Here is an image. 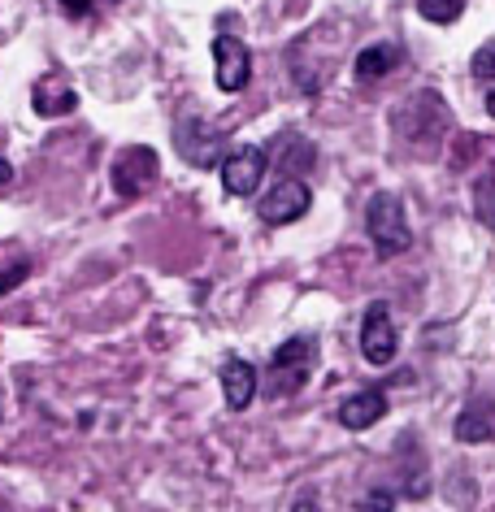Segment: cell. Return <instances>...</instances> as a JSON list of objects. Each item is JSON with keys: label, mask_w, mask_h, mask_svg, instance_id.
<instances>
[{"label": "cell", "mask_w": 495, "mask_h": 512, "mask_svg": "<svg viewBox=\"0 0 495 512\" xmlns=\"http://www.w3.org/2000/svg\"><path fill=\"white\" fill-rule=\"evenodd\" d=\"M365 230L374 239V252L378 256H400L413 248V235H409V222H404V204L387 191H378L365 209Z\"/></svg>", "instance_id": "cell-1"}, {"label": "cell", "mask_w": 495, "mask_h": 512, "mask_svg": "<svg viewBox=\"0 0 495 512\" xmlns=\"http://www.w3.org/2000/svg\"><path fill=\"white\" fill-rule=\"evenodd\" d=\"M313 365H317V343L309 335L287 339L283 348L274 352V361H270V395L274 400L278 395H296L304 382H309Z\"/></svg>", "instance_id": "cell-2"}, {"label": "cell", "mask_w": 495, "mask_h": 512, "mask_svg": "<svg viewBox=\"0 0 495 512\" xmlns=\"http://www.w3.org/2000/svg\"><path fill=\"white\" fill-rule=\"evenodd\" d=\"M157 174H161V161H157V152L144 148V144L122 148L118 157H113V165H109V183H113V191H118L122 200L144 196V191L157 183Z\"/></svg>", "instance_id": "cell-3"}, {"label": "cell", "mask_w": 495, "mask_h": 512, "mask_svg": "<svg viewBox=\"0 0 495 512\" xmlns=\"http://www.w3.org/2000/svg\"><path fill=\"white\" fill-rule=\"evenodd\" d=\"M174 148H179V157L187 165L213 170V165L226 161V131H218V126H209L200 118H187V122H179V131H174Z\"/></svg>", "instance_id": "cell-4"}, {"label": "cell", "mask_w": 495, "mask_h": 512, "mask_svg": "<svg viewBox=\"0 0 495 512\" xmlns=\"http://www.w3.org/2000/svg\"><path fill=\"white\" fill-rule=\"evenodd\" d=\"M309 204H313L309 183H304V178H283V183L261 196L257 213H261V222H270V226H287V222H300V217L309 213Z\"/></svg>", "instance_id": "cell-5"}, {"label": "cell", "mask_w": 495, "mask_h": 512, "mask_svg": "<svg viewBox=\"0 0 495 512\" xmlns=\"http://www.w3.org/2000/svg\"><path fill=\"white\" fill-rule=\"evenodd\" d=\"M361 352H365V361L378 365V369L391 365V361H396V352H400L396 322H391V309H387L383 300L365 309V322H361Z\"/></svg>", "instance_id": "cell-6"}, {"label": "cell", "mask_w": 495, "mask_h": 512, "mask_svg": "<svg viewBox=\"0 0 495 512\" xmlns=\"http://www.w3.org/2000/svg\"><path fill=\"white\" fill-rule=\"evenodd\" d=\"M265 148H235V152H226V161L218 165L222 170V187L231 191V196H252V191L261 187V178H265Z\"/></svg>", "instance_id": "cell-7"}, {"label": "cell", "mask_w": 495, "mask_h": 512, "mask_svg": "<svg viewBox=\"0 0 495 512\" xmlns=\"http://www.w3.org/2000/svg\"><path fill=\"white\" fill-rule=\"evenodd\" d=\"M213 66H218V87L222 92H244L248 79H252V57H248V44H239L235 35H218L213 40Z\"/></svg>", "instance_id": "cell-8"}, {"label": "cell", "mask_w": 495, "mask_h": 512, "mask_svg": "<svg viewBox=\"0 0 495 512\" xmlns=\"http://www.w3.org/2000/svg\"><path fill=\"white\" fill-rule=\"evenodd\" d=\"M456 443H487L495 439V395H474L461 413H456Z\"/></svg>", "instance_id": "cell-9"}, {"label": "cell", "mask_w": 495, "mask_h": 512, "mask_svg": "<svg viewBox=\"0 0 495 512\" xmlns=\"http://www.w3.org/2000/svg\"><path fill=\"white\" fill-rule=\"evenodd\" d=\"M222 395H226V408L244 413L257 395V369H252L244 356H226L222 361Z\"/></svg>", "instance_id": "cell-10"}, {"label": "cell", "mask_w": 495, "mask_h": 512, "mask_svg": "<svg viewBox=\"0 0 495 512\" xmlns=\"http://www.w3.org/2000/svg\"><path fill=\"white\" fill-rule=\"evenodd\" d=\"M387 413V395L383 391H357V395H348L344 404H339V426H348V430H370L378 426Z\"/></svg>", "instance_id": "cell-11"}, {"label": "cell", "mask_w": 495, "mask_h": 512, "mask_svg": "<svg viewBox=\"0 0 495 512\" xmlns=\"http://www.w3.org/2000/svg\"><path fill=\"white\" fill-rule=\"evenodd\" d=\"M400 495L404 499H426L430 495V478H426V456L413 447V434L400 439Z\"/></svg>", "instance_id": "cell-12"}, {"label": "cell", "mask_w": 495, "mask_h": 512, "mask_svg": "<svg viewBox=\"0 0 495 512\" xmlns=\"http://www.w3.org/2000/svg\"><path fill=\"white\" fill-rule=\"evenodd\" d=\"M35 113L40 118H61V113H74V105H79V96H74V87H66L53 74V79H44L40 87H35Z\"/></svg>", "instance_id": "cell-13"}, {"label": "cell", "mask_w": 495, "mask_h": 512, "mask_svg": "<svg viewBox=\"0 0 495 512\" xmlns=\"http://www.w3.org/2000/svg\"><path fill=\"white\" fill-rule=\"evenodd\" d=\"M400 44H370V48H361V53H357V66H352V70H357V79H365V83H370V79H383V74H391V70H396L400 66Z\"/></svg>", "instance_id": "cell-14"}, {"label": "cell", "mask_w": 495, "mask_h": 512, "mask_svg": "<svg viewBox=\"0 0 495 512\" xmlns=\"http://www.w3.org/2000/svg\"><path fill=\"white\" fill-rule=\"evenodd\" d=\"M417 14L426 22H435V27H448L465 14V0H417Z\"/></svg>", "instance_id": "cell-15"}, {"label": "cell", "mask_w": 495, "mask_h": 512, "mask_svg": "<svg viewBox=\"0 0 495 512\" xmlns=\"http://www.w3.org/2000/svg\"><path fill=\"white\" fill-rule=\"evenodd\" d=\"M474 217L487 230H495V178H478L474 183Z\"/></svg>", "instance_id": "cell-16"}, {"label": "cell", "mask_w": 495, "mask_h": 512, "mask_svg": "<svg viewBox=\"0 0 495 512\" xmlns=\"http://www.w3.org/2000/svg\"><path fill=\"white\" fill-rule=\"evenodd\" d=\"M469 74H474L478 83H491L495 79V40L482 44L478 53H474V66H469Z\"/></svg>", "instance_id": "cell-17"}, {"label": "cell", "mask_w": 495, "mask_h": 512, "mask_svg": "<svg viewBox=\"0 0 495 512\" xmlns=\"http://www.w3.org/2000/svg\"><path fill=\"white\" fill-rule=\"evenodd\" d=\"M391 508H396V491H387V486H374V491L361 499V512H391Z\"/></svg>", "instance_id": "cell-18"}, {"label": "cell", "mask_w": 495, "mask_h": 512, "mask_svg": "<svg viewBox=\"0 0 495 512\" xmlns=\"http://www.w3.org/2000/svg\"><path fill=\"white\" fill-rule=\"evenodd\" d=\"M27 274H31V261L9 265V274H0V296H5V291H14L18 283H27Z\"/></svg>", "instance_id": "cell-19"}, {"label": "cell", "mask_w": 495, "mask_h": 512, "mask_svg": "<svg viewBox=\"0 0 495 512\" xmlns=\"http://www.w3.org/2000/svg\"><path fill=\"white\" fill-rule=\"evenodd\" d=\"M61 9H66L70 18H83L87 9H92V0H61Z\"/></svg>", "instance_id": "cell-20"}, {"label": "cell", "mask_w": 495, "mask_h": 512, "mask_svg": "<svg viewBox=\"0 0 495 512\" xmlns=\"http://www.w3.org/2000/svg\"><path fill=\"white\" fill-rule=\"evenodd\" d=\"M291 512H322V504H317V495H300L296 504H291Z\"/></svg>", "instance_id": "cell-21"}, {"label": "cell", "mask_w": 495, "mask_h": 512, "mask_svg": "<svg viewBox=\"0 0 495 512\" xmlns=\"http://www.w3.org/2000/svg\"><path fill=\"white\" fill-rule=\"evenodd\" d=\"M5 183H14V165L0 157V187H5Z\"/></svg>", "instance_id": "cell-22"}, {"label": "cell", "mask_w": 495, "mask_h": 512, "mask_svg": "<svg viewBox=\"0 0 495 512\" xmlns=\"http://www.w3.org/2000/svg\"><path fill=\"white\" fill-rule=\"evenodd\" d=\"M487 113H491V118H495V87H491V96H487Z\"/></svg>", "instance_id": "cell-23"}]
</instances>
